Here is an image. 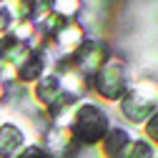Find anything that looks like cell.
Listing matches in <instances>:
<instances>
[{
  "mask_svg": "<svg viewBox=\"0 0 158 158\" xmlns=\"http://www.w3.org/2000/svg\"><path fill=\"white\" fill-rule=\"evenodd\" d=\"M106 60H108V50H106L103 43H98V40H83V45L68 58V65L75 68L83 78H93L98 70L103 68Z\"/></svg>",
  "mask_w": 158,
  "mask_h": 158,
  "instance_id": "obj_4",
  "label": "cell"
},
{
  "mask_svg": "<svg viewBox=\"0 0 158 158\" xmlns=\"http://www.w3.org/2000/svg\"><path fill=\"white\" fill-rule=\"evenodd\" d=\"M156 110H158V83L156 81H138L121 98V113L133 126H143Z\"/></svg>",
  "mask_w": 158,
  "mask_h": 158,
  "instance_id": "obj_2",
  "label": "cell"
},
{
  "mask_svg": "<svg viewBox=\"0 0 158 158\" xmlns=\"http://www.w3.org/2000/svg\"><path fill=\"white\" fill-rule=\"evenodd\" d=\"M78 10H81V0H50V13L58 15L60 20L73 18Z\"/></svg>",
  "mask_w": 158,
  "mask_h": 158,
  "instance_id": "obj_8",
  "label": "cell"
},
{
  "mask_svg": "<svg viewBox=\"0 0 158 158\" xmlns=\"http://www.w3.org/2000/svg\"><path fill=\"white\" fill-rule=\"evenodd\" d=\"M143 133H146V141L148 143H156L158 146V110L143 123Z\"/></svg>",
  "mask_w": 158,
  "mask_h": 158,
  "instance_id": "obj_10",
  "label": "cell"
},
{
  "mask_svg": "<svg viewBox=\"0 0 158 158\" xmlns=\"http://www.w3.org/2000/svg\"><path fill=\"white\" fill-rule=\"evenodd\" d=\"M15 158H50V156L45 153V148H43L40 143H33V146H25Z\"/></svg>",
  "mask_w": 158,
  "mask_h": 158,
  "instance_id": "obj_11",
  "label": "cell"
},
{
  "mask_svg": "<svg viewBox=\"0 0 158 158\" xmlns=\"http://www.w3.org/2000/svg\"><path fill=\"white\" fill-rule=\"evenodd\" d=\"M25 148V131L15 123H0V158H15Z\"/></svg>",
  "mask_w": 158,
  "mask_h": 158,
  "instance_id": "obj_7",
  "label": "cell"
},
{
  "mask_svg": "<svg viewBox=\"0 0 158 158\" xmlns=\"http://www.w3.org/2000/svg\"><path fill=\"white\" fill-rule=\"evenodd\" d=\"M131 88V81H128V73H126V65L121 60H108L103 63V68L93 75V90L103 98V101H121L126 95V90Z\"/></svg>",
  "mask_w": 158,
  "mask_h": 158,
  "instance_id": "obj_3",
  "label": "cell"
},
{
  "mask_svg": "<svg viewBox=\"0 0 158 158\" xmlns=\"http://www.w3.org/2000/svg\"><path fill=\"white\" fill-rule=\"evenodd\" d=\"M110 128V115L103 106L90 101H78L70 115L68 131L73 135L75 146H95Z\"/></svg>",
  "mask_w": 158,
  "mask_h": 158,
  "instance_id": "obj_1",
  "label": "cell"
},
{
  "mask_svg": "<svg viewBox=\"0 0 158 158\" xmlns=\"http://www.w3.org/2000/svg\"><path fill=\"white\" fill-rule=\"evenodd\" d=\"M131 143H133V138H131V133L126 128L110 126L108 133L101 138V143H98V156L101 158H126Z\"/></svg>",
  "mask_w": 158,
  "mask_h": 158,
  "instance_id": "obj_5",
  "label": "cell"
},
{
  "mask_svg": "<svg viewBox=\"0 0 158 158\" xmlns=\"http://www.w3.org/2000/svg\"><path fill=\"white\" fill-rule=\"evenodd\" d=\"M126 158H156V151H153V143H148L146 138H138V141L131 143Z\"/></svg>",
  "mask_w": 158,
  "mask_h": 158,
  "instance_id": "obj_9",
  "label": "cell"
},
{
  "mask_svg": "<svg viewBox=\"0 0 158 158\" xmlns=\"http://www.w3.org/2000/svg\"><path fill=\"white\" fill-rule=\"evenodd\" d=\"M53 40H55V48L60 50V55L70 58L78 48L83 45V28L73 23V20H65L60 28L53 33Z\"/></svg>",
  "mask_w": 158,
  "mask_h": 158,
  "instance_id": "obj_6",
  "label": "cell"
},
{
  "mask_svg": "<svg viewBox=\"0 0 158 158\" xmlns=\"http://www.w3.org/2000/svg\"><path fill=\"white\" fill-rule=\"evenodd\" d=\"M13 23H15V20H13V15H10V13H8V8L3 5V8H0V38L10 33Z\"/></svg>",
  "mask_w": 158,
  "mask_h": 158,
  "instance_id": "obj_12",
  "label": "cell"
},
{
  "mask_svg": "<svg viewBox=\"0 0 158 158\" xmlns=\"http://www.w3.org/2000/svg\"><path fill=\"white\" fill-rule=\"evenodd\" d=\"M3 5H5V0H0V8H3Z\"/></svg>",
  "mask_w": 158,
  "mask_h": 158,
  "instance_id": "obj_14",
  "label": "cell"
},
{
  "mask_svg": "<svg viewBox=\"0 0 158 158\" xmlns=\"http://www.w3.org/2000/svg\"><path fill=\"white\" fill-rule=\"evenodd\" d=\"M3 95H5V85H3V83H0V98H3Z\"/></svg>",
  "mask_w": 158,
  "mask_h": 158,
  "instance_id": "obj_13",
  "label": "cell"
},
{
  "mask_svg": "<svg viewBox=\"0 0 158 158\" xmlns=\"http://www.w3.org/2000/svg\"><path fill=\"white\" fill-rule=\"evenodd\" d=\"M156 158H158V156H156Z\"/></svg>",
  "mask_w": 158,
  "mask_h": 158,
  "instance_id": "obj_15",
  "label": "cell"
}]
</instances>
